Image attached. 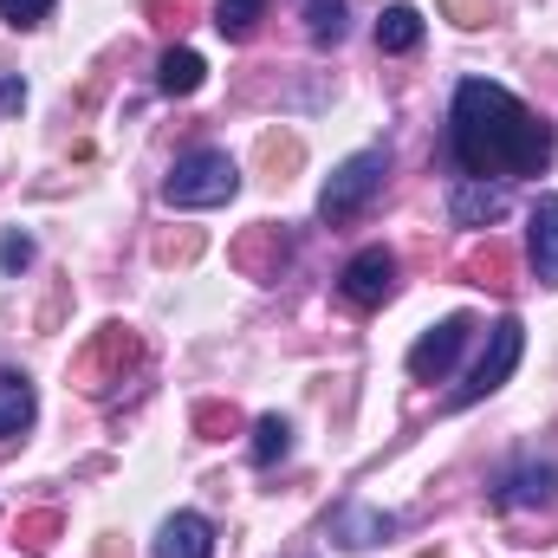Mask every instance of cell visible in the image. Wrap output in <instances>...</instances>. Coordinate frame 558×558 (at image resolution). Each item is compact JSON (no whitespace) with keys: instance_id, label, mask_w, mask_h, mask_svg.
I'll list each match as a JSON object with an SVG mask.
<instances>
[{"instance_id":"1","label":"cell","mask_w":558,"mask_h":558,"mask_svg":"<svg viewBox=\"0 0 558 558\" xmlns=\"http://www.w3.org/2000/svg\"><path fill=\"white\" fill-rule=\"evenodd\" d=\"M448 143H454V162L468 169V182H487V175H539L558 149L553 124L539 111H526L494 78H468L454 92Z\"/></svg>"},{"instance_id":"2","label":"cell","mask_w":558,"mask_h":558,"mask_svg":"<svg viewBox=\"0 0 558 558\" xmlns=\"http://www.w3.org/2000/svg\"><path fill=\"white\" fill-rule=\"evenodd\" d=\"M143 371V338L124 325V318H111V325H98L85 344H78V357H72V390H85V397H111L124 377H137Z\"/></svg>"},{"instance_id":"3","label":"cell","mask_w":558,"mask_h":558,"mask_svg":"<svg viewBox=\"0 0 558 558\" xmlns=\"http://www.w3.org/2000/svg\"><path fill=\"white\" fill-rule=\"evenodd\" d=\"M234 189H241V169L228 149H189V156H175L162 202L169 208H221V202H234Z\"/></svg>"},{"instance_id":"4","label":"cell","mask_w":558,"mask_h":558,"mask_svg":"<svg viewBox=\"0 0 558 558\" xmlns=\"http://www.w3.org/2000/svg\"><path fill=\"white\" fill-rule=\"evenodd\" d=\"M384 175H390V149H384V143H377V149H357V156H344V162L331 169L325 195H318V221H325V228H344V221H357V215L371 208V195L384 189Z\"/></svg>"},{"instance_id":"5","label":"cell","mask_w":558,"mask_h":558,"mask_svg":"<svg viewBox=\"0 0 558 558\" xmlns=\"http://www.w3.org/2000/svg\"><path fill=\"white\" fill-rule=\"evenodd\" d=\"M520 351H526V325L520 318H500L494 331H487V351H481V364L468 371V384L448 397V410H468V403H481V397H494L507 377H513V364H520Z\"/></svg>"},{"instance_id":"6","label":"cell","mask_w":558,"mask_h":558,"mask_svg":"<svg viewBox=\"0 0 558 558\" xmlns=\"http://www.w3.org/2000/svg\"><path fill=\"white\" fill-rule=\"evenodd\" d=\"M228 260H234V274H241V279L274 286V279L286 274V260H292V234H286L279 221H254V228H241V234H234Z\"/></svg>"},{"instance_id":"7","label":"cell","mask_w":558,"mask_h":558,"mask_svg":"<svg viewBox=\"0 0 558 558\" xmlns=\"http://www.w3.org/2000/svg\"><path fill=\"white\" fill-rule=\"evenodd\" d=\"M468 338H474V318H468V312H454V318H441L435 331H422L416 344H410V377H416V384H441V377L454 371V357L468 351Z\"/></svg>"},{"instance_id":"8","label":"cell","mask_w":558,"mask_h":558,"mask_svg":"<svg viewBox=\"0 0 558 558\" xmlns=\"http://www.w3.org/2000/svg\"><path fill=\"white\" fill-rule=\"evenodd\" d=\"M338 286H344L351 305H384V299L397 292V254H390V247H364V254L344 267Z\"/></svg>"},{"instance_id":"9","label":"cell","mask_w":558,"mask_h":558,"mask_svg":"<svg viewBox=\"0 0 558 558\" xmlns=\"http://www.w3.org/2000/svg\"><path fill=\"white\" fill-rule=\"evenodd\" d=\"M397 533V520L384 513V507H364V500H344L338 513H331V539L344 546V553H371V546H384Z\"/></svg>"},{"instance_id":"10","label":"cell","mask_w":558,"mask_h":558,"mask_svg":"<svg viewBox=\"0 0 558 558\" xmlns=\"http://www.w3.org/2000/svg\"><path fill=\"white\" fill-rule=\"evenodd\" d=\"M546 500H558V468L553 461H526V468H513V474L494 487V507H500V513L546 507Z\"/></svg>"},{"instance_id":"11","label":"cell","mask_w":558,"mask_h":558,"mask_svg":"<svg viewBox=\"0 0 558 558\" xmlns=\"http://www.w3.org/2000/svg\"><path fill=\"white\" fill-rule=\"evenodd\" d=\"M156 558H215V526L202 513H169L156 533Z\"/></svg>"},{"instance_id":"12","label":"cell","mask_w":558,"mask_h":558,"mask_svg":"<svg viewBox=\"0 0 558 558\" xmlns=\"http://www.w3.org/2000/svg\"><path fill=\"white\" fill-rule=\"evenodd\" d=\"M507 215V189L500 182H461L454 195H448V221L454 228H487V221H500Z\"/></svg>"},{"instance_id":"13","label":"cell","mask_w":558,"mask_h":558,"mask_svg":"<svg viewBox=\"0 0 558 558\" xmlns=\"http://www.w3.org/2000/svg\"><path fill=\"white\" fill-rule=\"evenodd\" d=\"M526 254H533V274L539 286H558V195L533 202V234H526Z\"/></svg>"},{"instance_id":"14","label":"cell","mask_w":558,"mask_h":558,"mask_svg":"<svg viewBox=\"0 0 558 558\" xmlns=\"http://www.w3.org/2000/svg\"><path fill=\"white\" fill-rule=\"evenodd\" d=\"M461 279H468V286H487V292H513V247L487 234V241L461 260Z\"/></svg>"},{"instance_id":"15","label":"cell","mask_w":558,"mask_h":558,"mask_svg":"<svg viewBox=\"0 0 558 558\" xmlns=\"http://www.w3.org/2000/svg\"><path fill=\"white\" fill-rule=\"evenodd\" d=\"M202 78H208V59H202L195 46H169V52H162V65H156L162 98H195V92H202Z\"/></svg>"},{"instance_id":"16","label":"cell","mask_w":558,"mask_h":558,"mask_svg":"<svg viewBox=\"0 0 558 558\" xmlns=\"http://www.w3.org/2000/svg\"><path fill=\"white\" fill-rule=\"evenodd\" d=\"M33 410H39V397H33V377H26V371H0V441L26 435Z\"/></svg>"},{"instance_id":"17","label":"cell","mask_w":558,"mask_h":558,"mask_svg":"<svg viewBox=\"0 0 558 558\" xmlns=\"http://www.w3.org/2000/svg\"><path fill=\"white\" fill-rule=\"evenodd\" d=\"M377 46H384V52H416L422 46V13L410 0H390V7L377 13Z\"/></svg>"},{"instance_id":"18","label":"cell","mask_w":558,"mask_h":558,"mask_svg":"<svg viewBox=\"0 0 558 558\" xmlns=\"http://www.w3.org/2000/svg\"><path fill=\"white\" fill-rule=\"evenodd\" d=\"M299 162H305V143L292 137V131H267V137H260V175H267V182H292Z\"/></svg>"},{"instance_id":"19","label":"cell","mask_w":558,"mask_h":558,"mask_svg":"<svg viewBox=\"0 0 558 558\" xmlns=\"http://www.w3.org/2000/svg\"><path fill=\"white\" fill-rule=\"evenodd\" d=\"M260 20H267V0H215V26H221V39H254L260 33Z\"/></svg>"},{"instance_id":"20","label":"cell","mask_w":558,"mask_h":558,"mask_svg":"<svg viewBox=\"0 0 558 558\" xmlns=\"http://www.w3.org/2000/svg\"><path fill=\"white\" fill-rule=\"evenodd\" d=\"M52 539H59V513H52V507H46V513H20V520H13V546H20V553L46 558V553H52Z\"/></svg>"},{"instance_id":"21","label":"cell","mask_w":558,"mask_h":558,"mask_svg":"<svg viewBox=\"0 0 558 558\" xmlns=\"http://www.w3.org/2000/svg\"><path fill=\"white\" fill-rule=\"evenodd\" d=\"M299 7H305L312 46H338V39H344V0H299Z\"/></svg>"},{"instance_id":"22","label":"cell","mask_w":558,"mask_h":558,"mask_svg":"<svg viewBox=\"0 0 558 558\" xmlns=\"http://www.w3.org/2000/svg\"><path fill=\"white\" fill-rule=\"evenodd\" d=\"M286 448H292V422H286V416H260V422H254V468L286 461Z\"/></svg>"},{"instance_id":"23","label":"cell","mask_w":558,"mask_h":558,"mask_svg":"<svg viewBox=\"0 0 558 558\" xmlns=\"http://www.w3.org/2000/svg\"><path fill=\"white\" fill-rule=\"evenodd\" d=\"M156 260H162V267L202 260V228H169V234H156Z\"/></svg>"},{"instance_id":"24","label":"cell","mask_w":558,"mask_h":558,"mask_svg":"<svg viewBox=\"0 0 558 558\" xmlns=\"http://www.w3.org/2000/svg\"><path fill=\"white\" fill-rule=\"evenodd\" d=\"M234 428H241L234 403H195V435H202V441H228Z\"/></svg>"},{"instance_id":"25","label":"cell","mask_w":558,"mask_h":558,"mask_svg":"<svg viewBox=\"0 0 558 558\" xmlns=\"http://www.w3.org/2000/svg\"><path fill=\"white\" fill-rule=\"evenodd\" d=\"M195 7H202V0H143L149 26H162V33H182V26L195 20Z\"/></svg>"},{"instance_id":"26","label":"cell","mask_w":558,"mask_h":558,"mask_svg":"<svg viewBox=\"0 0 558 558\" xmlns=\"http://www.w3.org/2000/svg\"><path fill=\"white\" fill-rule=\"evenodd\" d=\"M441 20H454L461 33H481L494 20V0H441Z\"/></svg>"},{"instance_id":"27","label":"cell","mask_w":558,"mask_h":558,"mask_svg":"<svg viewBox=\"0 0 558 558\" xmlns=\"http://www.w3.org/2000/svg\"><path fill=\"white\" fill-rule=\"evenodd\" d=\"M0 20L7 26H46L52 20V0H0Z\"/></svg>"},{"instance_id":"28","label":"cell","mask_w":558,"mask_h":558,"mask_svg":"<svg viewBox=\"0 0 558 558\" xmlns=\"http://www.w3.org/2000/svg\"><path fill=\"white\" fill-rule=\"evenodd\" d=\"M0 267H7V274L33 267V241H26V234H7V241H0Z\"/></svg>"},{"instance_id":"29","label":"cell","mask_w":558,"mask_h":558,"mask_svg":"<svg viewBox=\"0 0 558 558\" xmlns=\"http://www.w3.org/2000/svg\"><path fill=\"white\" fill-rule=\"evenodd\" d=\"M20 105H26V85H20V78L7 72V78H0V118H13Z\"/></svg>"},{"instance_id":"30","label":"cell","mask_w":558,"mask_h":558,"mask_svg":"<svg viewBox=\"0 0 558 558\" xmlns=\"http://www.w3.org/2000/svg\"><path fill=\"white\" fill-rule=\"evenodd\" d=\"M428 558H435V553H428Z\"/></svg>"}]
</instances>
